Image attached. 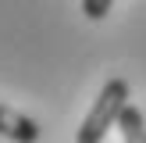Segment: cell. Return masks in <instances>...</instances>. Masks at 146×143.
Segmentation results:
<instances>
[{
    "label": "cell",
    "instance_id": "3957f363",
    "mask_svg": "<svg viewBox=\"0 0 146 143\" xmlns=\"http://www.w3.org/2000/svg\"><path fill=\"white\" fill-rule=\"evenodd\" d=\"M118 129H121V136H125L128 143H146V118H143L139 107H132V104L121 107V114H118Z\"/></svg>",
    "mask_w": 146,
    "mask_h": 143
},
{
    "label": "cell",
    "instance_id": "277c9868",
    "mask_svg": "<svg viewBox=\"0 0 146 143\" xmlns=\"http://www.w3.org/2000/svg\"><path fill=\"white\" fill-rule=\"evenodd\" d=\"M111 4H114V0H82V14L89 21H100V18L111 14Z\"/></svg>",
    "mask_w": 146,
    "mask_h": 143
},
{
    "label": "cell",
    "instance_id": "6da1fadb",
    "mask_svg": "<svg viewBox=\"0 0 146 143\" xmlns=\"http://www.w3.org/2000/svg\"><path fill=\"white\" fill-rule=\"evenodd\" d=\"M125 104H128V79L111 75V79L104 82V90L96 93L89 114L82 118L75 140H78V143H100V140L107 136V129L118 122V114H121V107H125Z\"/></svg>",
    "mask_w": 146,
    "mask_h": 143
},
{
    "label": "cell",
    "instance_id": "7a4b0ae2",
    "mask_svg": "<svg viewBox=\"0 0 146 143\" xmlns=\"http://www.w3.org/2000/svg\"><path fill=\"white\" fill-rule=\"evenodd\" d=\"M0 136L18 140V143H32V140H39V125H36L32 118H25L21 111L0 104Z\"/></svg>",
    "mask_w": 146,
    "mask_h": 143
}]
</instances>
